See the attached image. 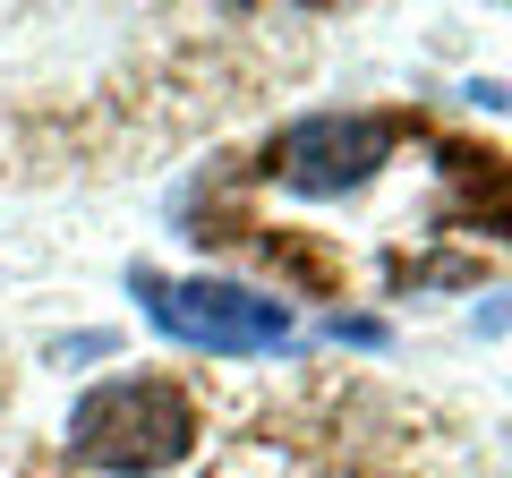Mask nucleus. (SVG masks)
<instances>
[{
    "mask_svg": "<svg viewBox=\"0 0 512 478\" xmlns=\"http://www.w3.org/2000/svg\"><path fill=\"white\" fill-rule=\"evenodd\" d=\"M205 436L197 419V393L163 368H137V376H103L86 402L69 410V461L103 478H154L171 461H188V444Z\"/></svg>",
    "mask_w": 512,
    "mask_h": 478,
    "instance_id": "1",
    "label": "nucleus"
},
{
    "mask_svg": "<svg viewBox=\"0 0 512 478\" xmlns=\"http://www.w3.org/2000/svg\"><path fill=\"white\" fill-rule=\"evenodd\" d=\"M128 291L146 299V316L188 350H214V359H256V350H291V308L274 291H248V282H205V274H154L137 265Z\"/></svg>",
    "mask_w": 512,
    "mask_h": 478,
    "instance_id": "2",
    "label": "nucleus"
}]
</instances>
